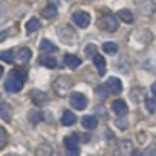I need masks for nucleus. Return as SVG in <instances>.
I'll list each match as a JSON object with an SVG mask.
<instances>
[{
    "label": "nucleus",
    "instance_id": "nucleus-1",
    "mask_svg": "<svg viewBox=\"0 0 156 156\" xmlns=\"http://www.w3.org/2000/svg\"><path fill=\"white\" fill-rule=\"evenodd\" d=\"M24 86V74H20L19 71L9 72L7 81H5V91L9 92H19Z\"/></svg>",
    "mask_w": 156,
    "mask_h": 156
},
{
    "label": "nucleus",
    "instance_id": "nucleus-2",
    "mask_svg": "<svg viewBox=\"0 0 156 156\" xmlns=\"http://www.w3.org/2000/svg\"><path fill=\"white\" fill-rule=\"evenodd\" d=\"M98 25H99V29H101V30L112 34V32L118 30V27H119V20H118V17H116V15H112V14H106V15H102V17L99 19Z\"/></svg>",
    "mask_w": 156,
    "mask_h": 156
},
{
    "label": "nucleus",
    "instance_id": "nucleus-3",
    "mask_svg": "<svg viewBox=\"0 0 156 156\" xmlns=\"http://www.w3.org/2000/svg\"><path fill=\"white\" fill-rule=\"evenodd\" d=\"M71 87H72V81L67 76H62V77H59L57 81L54 82V91L57 92L59 96H64Z\"/></svg>",
    "mask_w": 156,
    "mask_h": 156
},
{
    "label": "nucleus",
    "instance_id": "nucleus-4",
    "mask_svg": "<svg viewBox=\"0 0 156 156\" xmlns=\"http://www.w3.org/2000/svg\"><path fill=\"white\" fill-rule=\"evenodd\" d=\"M69 101H71V106H72V108L79 109V111L86 109V106H87V99H86V96L81 94V92H72Z\"/></svg>",
    "mask_w": 156,
    "mask_h": 156
},
{
    "label": "nucleus",
    "instance_id": "nucleus-5",
    "mask_svg": "<svg viewBox=\"0 0 156 156\" xmlns=\"http://www.w3.org/2000/svg\"><path fill=\"white\" fill-rule=\"evenodd\" d=\"M72 22H74L77 27H87L89 22H91V17H89V14H86V12H76L74 15H72Z\"/></svg>",
    "mask_w": 156,
    "mask_h": 156
},
{
    "label": "nucleus",
    "instance_id": "nucleus-6",
    "mask_svg": "<svg viewBox=\"0 0 156 156\" xmlns=\"http://www.w3.org/2000/svg\"><path fill=\"white\" fill-rule=\"evenodd\" d=\"M106 87H108V91L112 92V94H118V92L122 91V84L118 77H109L108 81H106Z\"/></svg>",
    "mask_w": 156,
    "mask_h": 156
},
{
    "label": "nucleus",
    "instance_id": "nucleus-7",
    "mask_svg": "<svg viewBox=\"0 0 156 156\" xmlns=\"http://www.w3.org/2000/svg\"><path fill=\"white\" fill-rule=\"evenodd\" d=\"M111 108H112V112H114L116 116H124L126 112H128V104H126L122 99H116Z\"/></svg>",
    "mask_w": 156,
    "mask_h": 156
},
{
    "label": "nucleus",
    "instance_id": "nucleus-8",
    "mask_svg": "<svg viewBox=\"0 0 156 156\" xmlns=\"http://www.w3.org/2000/svg\"><path fill=\"white\" fill-rule=\"evenodd\" d=\"M81 59L77 57V55H74V54H66L64 55V64L67 66V67H71V69H76V67H79L81 66Z\"/></svg>",
    "mask_w": 156,
    "mask_h": 156
},
{
    "label": "nucleus",
    "instance_id": "nucleus-9",
    "mask_svg": "<svg viewBox=\"0 0 156 156\" xmlns=\"http://www.w3.org/2000/svg\"><path fill=\"white\" fill-rule=\"evenodd\" d=\"M0 118L5 119V121H10L12 119V108L7 102H0Z\"/></svg>",
    "mask_w": 156,
    "mask_h": 156
},
{
    "label": "nucleus",
    "instance_id": "nucleus-10",
    "mask_svg": "<svg viewBox=\"0 0 156 156\" xmlns=\"http://www.w3.org/2000/svg\"><path fill=\"white\" fill-rule=\"evenodd\" d=\"M92 61H94V66L98 67L99 76H104V74H106V59L102 57V55H99V54H98L94 59H92Z\"/></svg>",
    "mask_w": 156,
    "mask_h": 156
},
{
    "label": "nucleus",
    "instance_id": "nucleus-11",
    "mask_svg": "<svg viewBox=\"0 0 156 156\" xmlns=\"http://www.w3.org/2000/svg\"><path fill=\"white\" fill-rule=\"evenodd\" d=\"M61 122L64 126H72L76 122V114L72 111H64L62 112V118H61Z\"/></svg>",
    "mask_w": 156,
    "mask_h": 156
},
{
    "label": "nucleus",
    "instance_id": "nucleus-12",
    "mask_svg": "<svg viewBox=\"0 0 156 156\" xmlns=\"http://www.w3.org/2000/svg\"><path fill=\"white\" fill-rule=\"evenodd\" d=\"M77 141H79V136L77 133H74V134H69L64 138V144L67 149H72V148H77Z\"/></svg>",
    "mask_w": 156,
    "mask_h": 156
},
{
    "label": "nucleus",
    "instance_id": "nucleus-13",
    "mask_svg": "<svg viewBox=\"0 0 156 156\" xmlns=\"http://www.w3.org/2000/svg\"><path fill=\"white\" fill-rule=\"evenodd\" d=\"M81 122L86 129H94L96 126H98V119H96L94 116H84V118L81 119Z\"/></svg>",
    "mask_w": 156,
    "mask_h": 156
},
{
    "label": "nucleus",
    "instance_id": "nucleus-14",
    "mask_svg": "<svg viewBox=\"0 0 156 156\" xmlns=\"http://www.w3.org/2000/svg\"><path fill=\"white\" fill-rule=\"evenodd\" d=\"M41 64L45 66V67H49V69L57 67V61H55L52 55H42V57H41Z\"/></svg>",
    "mask_w": 156,
    "mask_h": 156
},
{
    "label": "nucleus",
    "instance_id": "nucleus-15",
    "mask_svg": "<svg viewBox=\"0 0 156 156\" xmlns=\"http://www.w3.org/2000/svg\"><path fill=\"white\" fill-rule=\"evenodd\" d=\"M35 156H52V148L49 144H41L35 149Z\"/></svg>",
    "mask_w": 156,
    "mask_h": 156
},
{
    "label": "nucleus",
    "instance_id": "nucleus-16",
    "mask_svg": "<svg viewBox=\"0 0 156 156\" xmlns=\"http://www.w3.org/2000/svg\"><path fill=\"white\" fill-rule=\"evenodd\" d=\"M55 15H57V9H55L54 5H49V7H45L44 10H42V17L47 19V20L55 19Z\"/></svg>",
    "mask_w": 156,
    "mask_h": 156
},
{
    "label": "nucleus",
    "instance_id": "nucleus-17",
    "mask_svg": "<svg viewBox=\"0 0 156 156\" xmlns=\"http://www.w3.org/2000/svg\"><path fill=\"white\" fill-rule=\"evenodd\" d=\"M118 17L121 19L122 22H126V24H131V22L134 20V17H133V12L128 10V9H122V10H119Z\"/></svg>",
    "mask_w": 156,
    "mask_h": 156
},
{
    "label": "nucleus",
    "instance_id": "nucleus-18",
    "mask_svg": "<svg viewBox=\"0 0 156 156\" xmlns=\"http://www.w3.org/2000/svg\"><path fill=\"white\" fill-rule=\"evenodd\" d=\"M29 121L32 122V124H37V122L42 121V112L39 111V109H32L30 112H29Z\"/></svg>",
    "mask_w": 156,
    "mask_h": 156
},
{
    "label": "nucleus",
    "instance_id": "nucleus-19",
    "mask_svg": "<svg viewBox=\"0 0 156 156\" xmlns=\"http://www.w3.org/2000/svg\"><path fill=\"white\" fill-rule=\"evenodd\" d=\"M39 27H41V22H39L37 19H30V20L27 22V25H25V30H27V34H32V32H35Z\"/></svg>",
    "mask_w": 156,
    "mask_h": 156
},
{
    "label": "nucleus",
    "instance_id": "nucleus-20",
    "mask_svg": "<svg viewBox=\"0 0 156 156\" xmlns=\"http://www.w3.org/2000/svg\"><path fill=\"white\" fill-rule=\"evenodd\" d=\"M30 57H32L30 49L24 47V49H20V51H19V62H27Z\"/></svg>",
    "mask_w": 156,
    "mask_h": 156
},
{
    "label": "nucleus",
    "instance_id": "nucleus-21",
    "mask_svg": "<svg viewBox=\"0 0 156 156\" xmlns=\"http://www.w3.org/2000/svg\"><path fill=\"white\" fill-rule=\"evenodd\" d=\"M41 49H42V51H45V52H55V51H57V47H55L51 41H47V39H44V41L41 42Z\"/></svg>",
    "mask_w": 156,
    "mask_h": 156
},
{
    "label": "nucleus",
    "instance_id": "nucleus-22",
    "mask_svg": "<svg viewBox=\"0 0 156 156\" xmlns=\"http://www.w3.org/2000/svg\"><path fill=\"white\" fill-rule=\"evenodd\" d=\"M102 49H104L108 54H116L119 47H118V44H116V42H104V44H102Z\"/></svg>",
    "mask_w": 156,
    "mask_h": 156
},
{
    "label": "nucleus",
    "instance_id": "nucleus-23",
    "mask_svg": "<svg viewBox=\"0 0 156 156\" xmlns=\"http://www.w3.org/2000/svg\"><path fill=\"white\" fill-rule=\"evenodd\" d=\"M14 52L12 51H2L0 52V61H5V62H9V64H12L14 62Z\"/></svg>",
    "mask_w": 156,
    "mask_h": 156
},
{
    "label": "nucleus",
    "instance_id": "nucleus-24",
    "mask_svg": "<svg viewBox=\"0 0 156 156\" xmlns=\"http://www.w3.org/2000/svg\"><path fill=\"white\" fill-rule=\"evenodd\" d=\"M7 141H9V134H7V131H5V128H2V126H0V149L5 148Z\"/></svg>",
    "mask_w": 156,
    "mask_h": 156
},
{
    "label": "nucleus",
    "instance_id": "nucleus-25",
    "mask_svg": "<svg viewBox=\"0 0 156 156\" xmlns=\"http://www.w3.org/2000/svg\"><path fill=\"white\" fill-rule=\"evenodd\" d=\"M30 98L34 99V102H42V101H45V96L42 94L41 91H32V92H30Z\"/></svg>",
    "mask_w": 156,
    "mask_h": 156
},
{
    "label": "nucleus",
    "instance_id": "nucleus-26",
    "mask_svg": "<svg viewBox=\"0 0 156 156\" xmlns=\"http://www.w3.org/2000/svg\"><path fill=\"white\" fill-rule=\"evenodd\" d=\"M86 54H87L89 57H92V59H94L96 55H98V47H96L94 44H89L87 47H86Z\"/></svg>",
    "mask_w": 156,
    "mask_h": 156
},
{
    "label": "nucleus",
    "instance_id": "nucleus-27",
    "mask_svg": "<svg viewBox=\"0 0 156 156\" xmlns=\"http://www.w3.org/2000/svg\"><path fill=\"white\" fill-rule=\"evenodd\" d=\"M146 108H148L149 112H156V101L151 98H148L146 99Z\"/></svg>",
    "mask_w": 156,
    "mask_h": 156
},
{
    "label": "nucleus",
    "instance_id": "nucleus-28",
    "mask_svg": "<svg viewBox=\"0 0 156 156\" xmlns=\"http://www.w3.org/2000/svg\"><path fill=\"white\" fill-rule=\"evenodd\" d=\"M96 92H98V98H101V99H106V96H108V87H102V86H99L98 89H96Z\"/></svg>",
    "mask_w": 156,
    "mask_h": 156
},
{
    "label": "nucleus",
    "instance_id": "nucleus-29",
    "mask_svg": "<svg viewBox=\"0 0 156 156\" xmlns=\"http://www.w3.org/2000/svg\"><path fill=\"white\" fill-rule=\"evenodd\" d=\"M67 156H79V148H72V149H67Z\"/></svg>",
    "mask_w": 156,
    "mask_h": 156
},
{
    "label": "nucleus",
    "instance_id": "nucleus-30",
    "mask_svg": "<svg viewBox=\"0 0 156 156\" xmlns=\"http://www.w3.org/2000/svg\"><path fill=\"white\" fill-rule=\"evenodd\" d=\"M151 92H153V96L156 98V82H153V86H151Z\"/></svg>",
    "mask_w": 156,
    "mask_h": 156
},
{
    "label": "nucleus",
    "instance_id": "nucleus-31",
    "mask_svg": "<svg viewBox=\"0 0 156 156\" xmlns=\"http://www.w3.org/2000/svg\"><path fill=\"white\" fill-rule=\"evenodd\" d=\"M149 154H151V156H156V146H153V148L149 149Z\"/></svg>",
    "mask_w": 156,
    "mask_h": 156
},
{
    "label": "nucleus",
    "instance_id": "nucleus-32",
    "mask_svg": "<svg viewBox=\"0 0 156 156\" xmlns=\"http://www.w3.org/2000/svg\"><path fill=\"white\" fill-rule=\"evenodd\" d=\"M5 37H7V32H0V42L4 41Z\"/></svg>",
    "mask_w": 156,
    "mask_h": 156
},
{
    "label": "nucleus",
    "instance_id": "nucleus-33",
    "mask_svg": "<svg viewBox=\"0 0 156 156\" xmlns=\"http://www.w3.org/2000/svg\"><path fill=\"white\" fill-rule=\"evenodd\" d=\"M131 156H143V153H141V151H133Z\"/></svg>",
    "mask_w": 156,
    "mask_h": 156
},
{
    "label": "nucleus",
    "instance_id": "nucleus-34",
    "mask_svg": "<svg viewBox=\"0 0 156 156\" xmlns=\"http://www.w3.org/2000/svg\"><path fill=\"white\" fill-rule=\"evenodd\" d=\"M2 74H4V67L0 66V77H2Z\"/></svg>",
    "mask_w": 156,
    "mask_h": 156
},
{
    "label": "nucleus",
    "instance_id": "nucleus-35",
    "mask_svg": "<svg viewBox=\"0 0 156 156\" xmlns=\"http://www.w3.org/2000/svg\"><path fill=\"white\" fill-rule=\"evenodd\" d=\"M153 2H154V4H156V0H153Z\"/></svg>",
    "mask_w": 156,
    "mask_h": 156
}]
</instances>
